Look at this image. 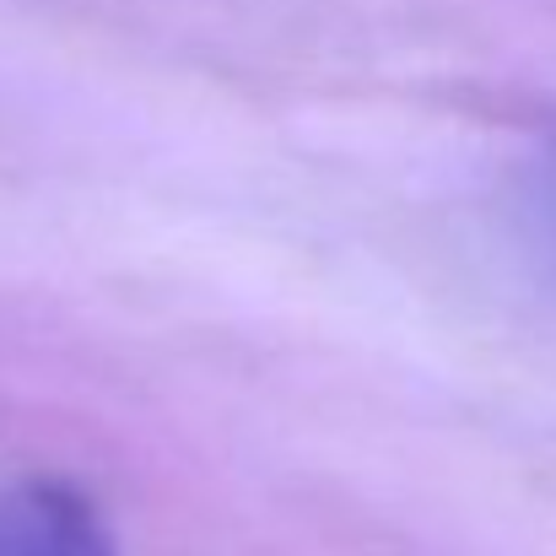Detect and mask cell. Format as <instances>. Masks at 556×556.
Wrapping results in <instances>:
<instances>
[{"instance_id":"obj_1","label":"cell","mask_w":556,"mask_h":556,"mask_svg":"<svg viewBox=\"0 0 556 556\" xmlns=\"http://www.w3.org/2000/svg\"><path fill=\"white\" fill-rule=\"evenodd\" d=\"M0 556H119L103 514L65 481H0Z\"/></svg>"}]
</instances>
